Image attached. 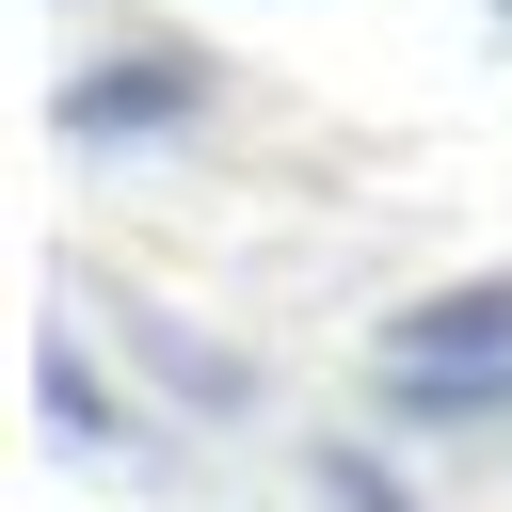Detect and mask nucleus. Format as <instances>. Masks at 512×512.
<instances>
[{"label":"nucleus","instance_id":"nucleus-1","mask_svg":"<svg viewBox=\"0 0 512 512\" xmlns=\"http://www.w3.org/2000/svg\"><path fill=\"white\" fill-rule=\"evenodd\" d=\"M384 368H480V384H512V288H432V304H400V320H384Z\"/></svg>","mask_w":512,"mask_h":512},{"label":"nucleus","instance_id":"nucleus-2","mask_svg":"<svg viewBox=\"0 0 512 512\" xmlns=\"http://www.w3.org/2000/svg\"><path fill=\"white\" fill-rule=\"evenodd\" d=\"M192 96H208V64L144 48V64H96V80L64 96V128H80V144H144V128H160V112H192Z\"/></svg>","mask_w":512,"mask_h":512},{"label":"nucleus","instance_id":"nucleus-3","mask_svg":"<svg viewBox=\"0 0 512 512\" xmlns=\"http://www.w3.org/2000/svg\"><path fill=\"white\" fill-rule=\"evenodd\" d=\"M320 496H336V512H416V496H400L368 448H320Z\"/></svg>","mask_w":512,"mask_h":512}]
</instances>
